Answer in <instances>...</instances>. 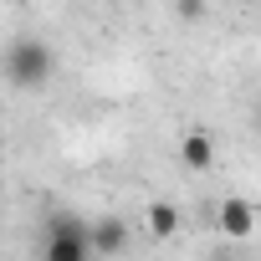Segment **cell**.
I'll list each match as a JSON object with an SVG mask.
<instances>
[{
	"label": "cell",
	"instance_id": "obj_5",
	"mask_svg": "<svg viewBox=\"0 0 261 261\" xmlns=\"http://www.w3.org/2000/svg\"><path fill=\"white\" fill-rule=\"evenodd\" d=\"M144 230H149L154 241H169V236H179V210H174L169 200H154V205L144 210Z\"/></svg>",
	"mask_w": 261,
	"mask_h": 261
},
{
	"label": "cell",
	"instance_id": "obj_1",
	"mask_svg": "<svg viewBox=\"0 0 261 261\" xmlns=\"http://www.w3.org/2000/svg\"><path fill=\"white\" fill-rule=\"evenodd\" d=\"M51 72H57L51 41H41V36H16V41L6 46V82H11V87H21V92L46 87Z\"/></svg>",
	"mask_w": 261,
	"mask_h": 261
},
{
	"label": "cell",
	"instance_id": "obj_2",
	"mask_svg": "<svg viewBox=\"0 0 261 261\" xmlns=\"http://www.w3.org/2000/svg\"><path fill=\"white\" fill-rule=\"evenodd\" d=\"M92 225L72 220V215H51L46 220V241H41V261H92Z\"/></svg>",
	"mask_w": 261,
	"mask_h": 261
},
{
	"label": "cell",
	"instance_id": "obj_6",
	"mask_svg": "<svg viewBox=\"0 0 261 261\" xmlns=\"http://www.w3.org/2000/svg\"><path fill=\"white\" fill-rule=\"evenodd\" d=\"M92 246H97V256H118V251L128 246L123 220H97V225H92Z\"/></svg>",
	"mask_w": 261,
	"mask_h": 261
},
{
	"label": "cell",
	"instance_id": "obj_7",
	"mask_svg": "<svg viewBox=\"0 0 261 261\" xmlns=\"http://www.w3.org/2000/svg\"><path fill=\"white\" fill-rule=\"evenodd\" d=\"M174 16H179L185 26H195V21H205V0H174Z\"/></svg>",
	"mask_w": 261,
	"mask_h": 261
},
{
	"label": "cell",
	"instance_id": "obj_4",
	"mask_svg": "<svg viewBox=\"0 0 261 261\" xmlns=\"http://www.w3.org/2000/svg\"><path fill=\"white\" fill-rule=\"evenodd\" d=\"M179 164L195 169V174H205V169L215 164V139L205 134V128H190V134L179 139Z\"/></svg>",
	"mask_w": 261,
	"mask_h": 261
},
{
	"label": "cell",
	"instance_id": "obj_3",
	"mask_svg": "<svg viewBox=\"0 0 261 261\" xmlns=\"http://www.w3.org/2000/svg\"><path fill=\"white\" fill-rule=\"evenodd\" d=\"M256 225H261V215H256V205H251L246 195H225V200L215 205V230H220L225 241H251Z\"/></svg>",
	"mask_w": 261,
	"mask_h": 261
}]
</instances>
